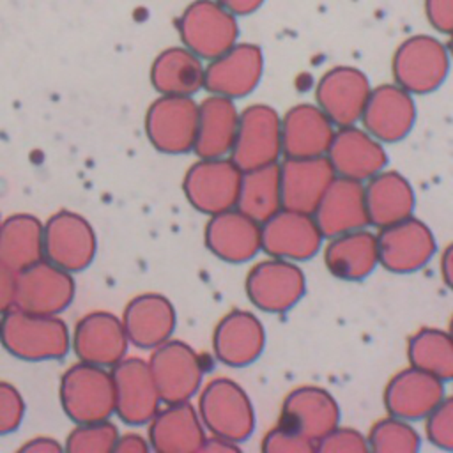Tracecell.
I'll use <instances>...</instances> for the list:
<instances>
[{
  "label": "cell",
  "instance_id": "obj_7",
  "mask_svg": "<svg viewBox=\"0 0 453 453\" xmlns=\"http://www.w3.org/2000/svg\"><path fill=\"white\" fill-rule=\"evenodd\" d=\"M281 156V117L269 104H250L239 111L235 140L228 157L242 170L273 165Z\"/></svg>",
  "mask_w": 453,
  "mask_h": 453
},
{
  "label": "cell",
  "instance_id": "obj_12",
  "mask_svg": "<svg viewBox=\"0 0 453 453\" xmlns=\"http://www.w3.org/2000/svg\"><path fill=\"white\" fill-rule=\"evenodd\" d=\"M74 292L73 273L42 258L16 273L14 306L32 313L60 315L71 306Z\"/></svg>",
  "mask_w": 453,
  "mask_h": 453
},
{
  "label": "cell",
  "instance_id": "obj_17",
  "mask_svg": "<svg viewBox=\"0 0 453 453\" xmlns=\"http://www.w3.org/2000/svg\"><path fill=\"white\" fill-rule=\"evenodd\" d=\"M129 345L120 317L103 310L83 315L71 334V349L78 361L104 368L124 359Z\"/></svg>",
  "mask_w": 453,
  "mask_h": 453
},
{
  "label": "cell",
  "instance_id": "obj_24",
  "mask_svg": "<svg viewBox=\"0 0 453 453\" xmlns=\"http://www.w3.org/2000/svg\"><path fill=\"white\" fill-rule=\"evenodd\" d=\"M147 425L150 449L157 453L200 451L207 437L198 409L189 402L165 403Z\"/></svg>",
  "mask_w": 453,
  "mask_h": 453
},
{
  "label": "cell",
  "instance_id": "obj_19",
  "mask_svg": "<svg viewBox=\"0 0 453 453\" xmlns=\"http://www.w3.org/2000/svg\"><path fill=\"white\" fill-rule=\"evenodd\" d=\"M416 115L411 92L396 83H382L372 88L359 122L380 143H396L411 133Z\"/></svg>",
  "mask_w": 453,
  "mask_h": 453
},
{
  "label": "cell",
  "instance_id": "obj_47",
  "mask_svg": "<svg viewBox=\"0 0 453 453\" xmlns=\"http://www.w3.org/2000/svg\"><path fill=\"white\" fill-rule=\"evenodd\" d=\"M200 451H207V453H237V451H241V446L235 441H230V439L209 434L205 437Z\"/></svg>",
  "mask_w": 453,
  "mask_h": 453
},
{
  "label": "cell",
  "instance_id": "obj_27",
  "mask_svg": "<svg viewBox=\"0 0 453 453\" xmlns=\"http://www.w3.org/2000/svg\"><path fill=\"white\" fill-rule=\"evenodd\" d=\"M442 398L444 382L416 366L395 373L384 389L388 412L407 421L426 418Z\"/></svg>",
  "mask_w": 453,
  "mask_h": 453
},
{
  "label": "cell",
  "instance_id": "obj_30",
  "mask_svg": "<svg viewBox=\"0 0 453 453\" xmlns=\"http://www.w3.org/2000/svg\"><path fill=\"white\" fill-rule=\"evenodd\" d=\"M239 124V110L234 99L209 94L198 103V122L193 152L200 159L226 157L232 150Z\"/></svg>",
  "mask_w": 453,
  "mask_h": 453
},
{
  "label": "cell",
  "instance_id": "obj_2",
  "mask_svg": "<svg viewBox=\"0 0 453 453\" xmlns=\"http://www.w3.org/2000/svg\"><path fill=\"white\" fill-rule=\"evenodd\" d=\"M58 398L73 423H94L115 414V384L110 368L78 361L60 377Z\"/></svg>",
  "mask_w": 453,
  "mask_h": 453
},
{
  "label": "cell",
  "instance_id": "obj_22",
  "mask_svg": "<svg viewBox=\"0 0 453 453\" xmlns=\"http://www.w3.org/2000/svg\"><path fill=\"white\" fill-rule=\"evenodd\" d=\"M131 345L152 350L172 338L177 326V313L172 301L157 292L134 296L120 317Z\"/></svg>",
  "mask_w": 453,
  "mask_h": 453
},
{
  "label": "cell",
  "instance_id": "obj_31",
  "mask_svg": "<svg viewBox=\"0 0 453 453\" xmlns=\"http://www.w3.org/2000/svg\"><path fill=\"white\" fill-rule=\"evenodd\" d=\"M370 225L382 228L412 216L416 207L411 182L395 170H380L363 184Z\"/></svg>",
  "mask_w": 453,
  "mask_h": 453
},
{
  "label": "cell",
  "instance_id": "obj_26",
  "mask_svg": "<svg viewBox=\"0 0 453 453\" xmlns=\"http://www.w3.org/2000/svg\"><path fill=\"white\" fill-rule=\"evenodd\" d=\"M313 218L324 239L366 228L370 221L363 182L336 175L313 211Z\"/></svg>",
  "mask_w": 453,
  "mask_h": 453
},
{
  "label": "cell",
  "instance_id": "obj_46",
  "mask_svg": "<svg viewBox=\"0 0 453 453\" xmlns=\"http://www.w3.org/2000/svg\"><path fill=\"white\" fill-rule=\"evenodd\" d=\"M64 446L57 442V439L48 437V435H37L27 441L25 444L19 446L21 453H60Z\"/></svg>",
  "mask_w": 453,
  "mask_h": 453
},
{
  "label": "cell",
  "instance_id": "obj_28",
  "mask_svg": "<svg viewBox=\"0 0 453 453\" xmlns=\"http://www.w3.org/2000/svg\"><path fill=\"white\" fill-rule=\"evenodd\" d=\"M280 423L317 444L320 437L340 425V407L329 391L317 386H301L285 396Z\"/></svg>",
  "mask_w": 453,
  "mask_h": 453
},
{
  "label": "cell",
  "instance_id": "obj_8",
  "mask_svg": "<svg viewBox=\"0 0 453 453\" xmlns=\"http://www.w3.org/2000/svg\"><path fill=\"white\" fill-rule=\"evenodd\" d=\"M241 175L230 157H198L182 179V191L195 211L212 216L235 207Z\"/></svg>",
  "mask_w": 453,
  "mask_h": 453
},
{
  "label": "cell",
  "instance_id": "obj_52",
  "mask_svg": "<svg viewBox=\"0 0 453 453\" xmlns=\"http://www.w3.org/2000/svg\"><path fill=\"white\" fill-rule=\"evenodd\" d=\"M0 223H2V218H0Z\"/></svg>",
  "mask_w": 453,
  "mask_h": 453
},
{
  "label": "cell",
  "instance_id": "obj_23",
  "mask_svg": "<svg viewBox=\"0 0 453 453\" xmlns=\"http://www.w3.org/2000/svg\"><path fill=\"white\" fill-rule=\"evenodd\" d=\"M265 347V329L258 317L246 310L228 311L214 327L212 350L219 363L242 368L255 363Z\"/></svg>",
  "mask_w": 453,
  "mask_h": 453
},
{
  "label": "cell",
  "instance_id": "obj_21",
  "mask_svg": "<svg viewBox=\"0 0 453 453\" xmlns=\"http://www.w3.org/2000/svg\"><path fill=\"white\" fill-rule=\"evenodd\" d=\"M334 177L327 156L285 157L280 165L281 207L313 214Z\"/></svg>",
  "mask_w": 453,
  "mask_h": 453
},
{
  "label": "cell",
  "instance_id": "obj_35",
  "mask_svg": "<svg viewBox=\"0 0 453 453\" xmlns=\"http://www.w3.org/2000/svg\"><path fill=\"white\" fill-rule=\"evenodd\" d=\"M235 209L260 225L281 209L278 163L242 172Z\"/></svg>",
  "mask_w": 453,
  "mask_h": 453
},
{
  "label": "cell",
  "instance_id": "obj_16",
  "mask_svg": "<svg viewBox=\"0 0 453 453\" xmlns=\"http://www.w3.org/2000/svg\"><path fill=\"white\" fill-rule=\"evenodd\" d=\"M110 370L115 384V414L126 425H147L163 403L149 361L126 356Z\"/></svg>",
  "mask_w": 453,
  "mask_h": 453
},
{
  "label": "cell",
  "instance_id": "obj_44",
  "mask_svg": "<svg viewBox=\"0 0 453 453\" xmlns=\"http://www.w3.org/2000/svg\"><path fill=\"white\" fill-rule=\"evenodd\" d=\"M16 273L0 260V315L14 306Z\"/></svg>",
  "mask_w": 453,
  "mask_h": 453
},
{
  "label": "cell",
  "instance_id": "obj_50",
  "mask_svg": "<svg viewBox=\"0 0 453 453\" xmlns=\"http://www.w3.org/2000/svg\"><path fill=\"white\" fill-rule=\"evenodd\" d=\"M448 46V51H449V57L453 60V34H449V42L446 44Z\"/></svg>",
  "mask_w": 453,
  "mask_h": 453
},
{
  "label": "cell",
  "instance_id": "obj_13",
  "mask_svg": "<svg viewBox=\"0 0 453 453\" xmlns=\"http://www.w3.org/2000/svg\"><path fill=\"white\" fill-rule=\"evenodd\" d=\"M437 242L426 223L409 216L379 228V265L389 273L407 274L425 267L435 255Z\"/></svg>",
  "mask_w": 453,
  "mask_h": 453
},
{
  "label": "cell",
  "instance_id": "obj_38",
  "mask_svg": "<svg viewBox=\"0 0 453 453\" xmlns=\"http://www.w3.org/2000/svg\"><path fill=\"white\" fill-rule=\"evenodd\" d=\"M119 439V428L110 421L78 423L65 437L64 449L69 453H110Z\"/></svg>",
  "mask_w": 453,
  "mask_h": 453
},
{
  "label": "cell",
  "instance_id": "obj_29",
  "mask_svg": "<svg viewBox=\"0 0 453 453\" xmlns=\"http://www.w3.org/2000/svg\"><path fill=\"white\" fill-rule=\"evenodd\" d=\"M336 126L317 104H296L281 117L285 157L326 156Z\"/></svg>",
  "mask_w": 453,
  "mask_h": 453
},
{
  "label": "cell",
  "instance_id": "obj_45",
  "mask_svg": "<svg viewBox=\"0 0 453 453\" xmlns=\"http://www.w3.org/2000/svg\"><path fill=\"white\" fill-rule=\"evenodd\" d=\"M149 449H150L149 439H145L143 435L134 434V432H129L124 435L119 434V439L113 446L115 453H147Z\"/></svg>",
  "mask_w": 453,
  "mask_h": 453
},
{
  "label": "cell",
  "instance_id": "obj_9",
  "mask_svg": "<svg viewBox=\"0 0 453 453\" xmlns=\"http://www.w3.org/2000/svg\"><path fill=\"white\" fill-rule=\"evenodd\" d=\"M44 258L69 273L87 269L97 253V235L87 218L74 211L51 214L42 226Z\"/></svg>",
  "mask_w": 453,
  "mask_h": 453
},
{
  "label": "cell",
  "instance_id": "obj_14",
  "mask_svg": "<svg viewBox=\"0 0 453 453\" xmlns=\"http://www.w3.org/2000/svg\"><path fill=\"white\" fill-rule=\"evenodd\" d=\"M322 241L324 235L313 214L281 207L260 225L262 251L274 258L310 260L319 253Z\"/></svg>",
  "mask_w": 453,
  "mask_h": 453
},
{
  "label": "cell",
  "instance_id": "obj_5",
  "mask_svg": "<svg viewBox=\"0 0 453 453\" xmlns=\"http://www.w3.org/2000/svg\"><path fill=\"white\" fill-rule=\"evenodd\" d=\"M448 46L439 39L419 34L405 39L391 60L395 83L414 94H430L439 88L449 71Z\"/></svg>",
  "mask_w": 453,
  "mask_h": 453
},
{
  "label": "cell",
  "instance_id": "obj_3",
  "mask_svg": "<svg viewBox=\"0 0 453 453\" xmlns=\"http://www.w3.org/2000/svg\"><path fill=\"white\" fill-rule=\"evenodd\" d=\"M198 414L209 434L239 444L255 430V411L248 393L226 377H216L200 388Z\"/></svg>",
  "mask_w": 453,
  "mask_h": 453
},
{
  "label": "cell",
  "instance_id": "obj_33",
  "mask_svg": "<svg viewBox=\"0 0 453 453\" xmlns=\"http://www.w3.org/2000/svg\"><path fill=\"white\" fill-rule=\"evenodd\" d=\"M205 65L186 46H172L157 53L150 65V83L159 96H195L203 88Z\"/></svg>",
  "mask_w": 453,
  "mask_h": 453
},
{
  "label": "cell",
  "instance_id": "obj_49",
  "mask_svg": "<svg viewBox=\"0 0 453 453\" xmlns=\"http://www.w3.org/2000/svg\"><path fill=\"white\" fill-rule=\"evenodd\" d=\"M441 274L448 288L453 290V242L442 251L441 257Z\"/></svg>",
  "mask_w": 453,
  "mask_h": 453
},
{
  "label": "cell",
  "instance_id": "obj_25",
  "mask_svg": "<svg viewBox=\"0 0 453 453\" xmlns=\"http://www.w3.org/2000/svg\"><path fill=\"white\" fill-rule=\"evenodd\" d=\"M203 241L214 257L230 264L248 262L262 251L260 223L235 207L209 216Z\"/></svg>",
  "mask_w": 453,
  "mask_h": 453
},
{
  "label": "cell",
  "instance_id": "obj_41",
  "mask_svg": "<svg viewBox=\"0 0 453 453\" xmlns=\"http://www.w3.org/2000/svg\"><path fill=\"white\" fill-rule=\"evenodd\" d=\"M315 451H320V453H366L370 449H368V441L361 432L338 425L317 441Z\"/></svg>",
  "mask_w": 453,
  "mask_h": 453
},
{
  "label": "cell",
  "instance_id": "obj_32",
  "mask_svg": "<svg viewBox=\"0 0 453 453\" xmlns=\"http://www.w3.org/2000/svg\"><path fill=\"white\" fill-rule=\"evenodd\" d=\"M329 274L343 281H361L379 265L377 235L366 228L329 237L324 250Z\"/></svg>",
  "mask_w": 453,
  "mask_h": 453
},
{
  "label": "cell",
  "instance_id": "obj_20",
  "mask_svg": "<svg viewBox=\"0 0 453 453\" xmlns=\"http://www.w3.org/2000/svg\"><path fill=\"white\" fill-rule=\"evenodd\" d=\"M338 177L366 182L388 165L384 145L357 124L334 129L326 152Z\"/></svg>",
  "mask_w": 453,
  "mask_h": 453
},
{
  "label": "cell",
  "instance_id": "obj_11",
  "mask_svg": "<svg viewBox=\"0 0 453 453\" xmlns=\"http://www.w3.org/2000/svg\"><path fill=\"white\" fill-rule=\"evenodd\" d=\"M306 292V278L297 262L269 257L251 267L246 294L255 308L265 313L292 310Z\"/></svg>",
  "mask_w": 453,
  "mask_h": 453
},
{
  "label": "cell",
  "instance_id": "obj_34",
  "mask_svg": "<svg viewBox=\"0 0 453 453\" xmlns=\"http://www.w3.org/2000/svg\"><path fill=\"white\" fill-rule=\"evenodd\" d=\"M44 223L28 212L7 216L0 223V260L14 273L44 258Z\"/></svg>",
  "mask_w": 453,
  "mask_h": 453
},
{
  "label": "cell",
  "instance_id": "obj_43",
  "mask_svg": "<svg viewBox=\"0 0 453 453\" xmlns=\"http://www.w3.org/2000/svg\"><path fill=\"white\" fill-rule=\"evenodd\" d=\"M425 14L432 28L453 34V0H425Z\"/></svg>",
  "mask_w": 453,
  "mask_h": 453
},
{
  "label": "cell",
  "instance_id": "obj_39",
  "mask_svg": "<svg viewBox=\"0 0 453 453\" xmlns=\"http://www.w3.org/2000/svg\"><path fill=\"white\" fill-rule=\"evenodd\" d=\"M426 439L446 451H453V396L442 398L425 418Z\"/></svg>",
  "mask_w": 453,
  "mask_h": 453
},
{
  "label": "cell",
  "instance_id": "obj_10",
  "mask_svg": "<svg viewBox=\"0 0 453 453\" xmlns=\"http://www.w3.org/2000/svg\"><path fill=\"white\" fill-rule=\"evenodd\" d=\"M149 366L163 403L189 402L202 388V357L182 340L170 338L152 349Z\"/></svg>",
  "mask_w": 453,
  "mask_h": 453
},
{
  "label": "cell",
  "instance_id": "obj_36",
  "mask_svg": "<svg viewBox=\"0 0 453 453\" xmlns=\"http://www.w3.org/2000/svg\"><path fill=\"white\" fill-rule=\"evenodd\" d=\"M411 366L432 373L442 382L453 380V338L437 327H421L407 343Z\"/></svg>",
  "mask_w": 453,
  "mask_h": 453
},
{
  "label": "cell",
  "instance_id": "obj_51",
  "mask_svg": "<svg viewBox=\"0 0 453 453\" xmlns=\"http://www.w3.org/2000/svg\"><path fill=\"white\" fill-rule=\"evenodd\" d=\"M448 333L451 334V338H453V317H451V320H449V327H448Z\"/></svg>",
  "mask_w": 453,
  "mask_h": 453
},
{
  "label": "cell",
  "instance_id": "obj_6",
  "mask_svg": "<svg viewBox=\"0 0 453 453\" xmlns=\"http://www.w3.org/2000/svg\"><path fill=\"white\" fill-rule=\"evenodd\" d=\"M198 103L191 96H159L145 113V134L150 145L168 156L193 152Z\"/></svg>",
  "mask_w": 453,
  "mask_h": 453
},
{
  "label": "cell",
  "instance_id": "obj_42",
  "mask_svg": "<svg viewBox=\"0 0 453 453\" xmlns=\"http://www.w3.org/2000/svg\"><path fill=\"white\" fill-rule=\"evenodd\" d=\"M23 418L25 400L19 389L7 380H0V435L16 432Z\"/></svg>",
  "mask_w": 453,
  "mask_h": 453
},
{
  "label": "cell",
  "instance_id": "obj_18",
  "mask_svg": "<svg viewBox=\"0 0 453 453\" xmlns=\"http://www.w3.org/2000/svg\"><path fill=\"white\" fill-rule=\"evenodd\" d=\"M372 85L366 74L352 65H336L322 74L315 88L317 106L336 126H352L361 120Z\"/></svg>",
  "mask_w": 453,
  "mask_h": 453
},
{
  "label": "cell",
  "instance_id": "obj_37",
  "mask_svg": "<svg viewBox=\"0 0 453 453\" xmlns=\"http://www.w3.org/2000/svg\"><path fill=\"white\" fill-rule=\"evenodd\" d=\"M366 441L368 449L375 453H416L421 446L416 428L407 419L391 414L372 426Z\"/></svg>",
  "mask_w": 453,
  "mask_h": 453
},
{
  "label": "cell",
  "instance_id": "obj_15",
  "mask_svg": "<svg viewBox=\"0 0 453 453\" xmlns=\"http://www.w3.org/2000/svg\"><path fill=\"white\" fill-rule=\"evenodd\" d=\"M264 74V53L253 42H235L219 57L209 60L203 74V88L209 94L228 99L250 96Z\"/></svg>",
  "mask_w": 453,
  "mask_h": 453
},
{
  "label": "cell",
  "instance_id": "obj_4",
  "mask_svg": "<svg viewBox=\"0 0 453 453\" xmlns=\"http://www.w3.org/2000/svg\"><path fill=\"white\" fill-rule=\"evenodd\" d=\"M182 46L202 60H212L230 50L239 37L237 16L216 0H193L177 19Z\"/></svg>",
  "mask_w": 453,
  "mask_h": 453
},
{
  "label": "cell",
  "instance_id": "obj_40",
  "mask_svg": "<svg viewBox=\"0 0 453 453\" xmlns=\"http://www.w3.org/2000/svg\"><path fill=\"white\" fill-rule=\"evenodd\" d=\"M315 442L297 430L278 421L262 439V451L265 453H313Z\"/></svg>",
  "mask_w": 453,
  "mask_h": 453
},
{
  "label": "cell",
  "instance_id": "obj_1",
  "mask_svg": "<svg viewBox=\"0 0 453 453\" xmlns=\"http://www.w3.org/2000/svg\"><path fill=\"white\" fill-rule=\"evenodd\" d=\"M0 343L23 361H51L71 349V333L58 315H42L12 306L0 317Z\"/></svg>",
  "mask_w": 453,
  "mask_h": 453
},
{
  "label": "cell",
  "instance_id": "obj_48",
  "mask_svg": "<svg viewBox=\"0 0 453 453\" xmlns=\"http://www.w3.org/2000/svg\"><path fill=\"white\" fill-rule=\"evenodd\" d=\"M216 2L221 4L226 11H230L235 16H246L258 11L265 0H216Z\"/></svg>",
  "mask_w": 453,
  "mask_h": 453
}]
</instances>
